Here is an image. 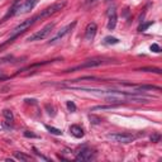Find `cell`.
Here are the masks:
<instances>
[{
	"instance_id": "cell-1",
	"label": "cell",
	"mask_w": 162,
	"mask_h": 162,
	"mask_svg": "<svg viewBox=\"0 0 162 162\" xmlns=\"http://www.w3.org/2000/svg\"><path fill=\"white\" fill-rule=\"evenodd\" d=\"M66 3H67L66 0H59V2L53 3L52 5L47 6L45 10H42V12L37 15V18H38V19H41V18H47V16H51V15L56 14L57 12H59V10L63 9L65 5H66Z\"/></svg>"
},
{
	"instance_id": "cell-2",
	"label": "cell",
	"mask_w": 162,
	"mask_h": 162,
	"mask_svg": "<svg viewBox=\"0 0 162 162\" xmlns=\"http://www.w3.org/2000/svg\"><path fill=\"white\" fill-rule=\"evenodd\" d=\"M53 27H55V24H53V23H49V24L45 25V27L42 28L41 31L36 32L34 34L29 36V37L27 38V41H28V42H34V41H42V39H46V38L49 36V33L52 32Z\"/></svg>"
},
{
	"instance_id": "cell-3",
	"label": "cell",
	"mask_w": 162,
	"mask_h": 162,
	"mask_svg": "<svg viewBox=\"0 0 162 162\" xmlns=\"http://www.w3.org/2000/svg\"><path fill=\"white\" fill-rule=\"evenodd\" d=\"M104 62H105V61H104L103 58H90V59L85 61L84 63H81V65H79V66L66 70L65 72H75V71L81 70V69H91V67H98V66H100V65H103Z\"/></svg>"
},
{
	"instance_id": "cell-4",
	"label": "cell",
	"mask_w": 162,
	"mask_h": 162,
	"mask_svg": "<svg viewBox=\"0 0 162 162\" xmlns=\"http://www.w3.org/2000/svg\"><path fill=\"white\" fill-rule=\"evenodd\" d=\"M37 19H38V18H37V15H36V16H33V18H31V19H27V20L22 22L19 25H16V27L13 29V32H12L10 38H12V39H15L19 34H22V33H24L25 31H27V29H28V28H29L31 25H32L33 23H34Z\"/></svg>"
},
{
	"instance_id": "cell-5",
	"label": "cell",
	"mask_w": 162,
	"mask_h": 162,
	"mask_svg": "<svg viewBox=\"0 0 162 162\" xmlns=\"http://www.w3.org/2000/svg\"><path fill=\"white\" fill-rule=\"evenodd\" d=\"M106 138L118 143H131L135 139V135L131 133H113V134H108Z\"/></svg>"
},
{
	"instance_id": "cell-6",
	"label": "cell",
	"mask_w": 162,
	"mask_h": 162,
	"mask_svg": "<svg viewBox=\"0 0 162 162\" xmlns=\"http://www.w3.org/2000/svg\"><path fill=\"white\" fill-rule=\"evenodd\" d=\"M75 25H76V22H72L71 24H67L66 27H63V28H62V29L59 31V32L57 33V34L53 37V38H51V41L48 42V43H49V45H55V43H57V42H58V41H61L66 34H69V33L74 29Z\"/></svg>"
},
{
	"instance_id": "cell-7",
	"label": "cell",
	"mask_w": 162,
	"mask_h": 162,
	"mask_svg": "<svg viewBox=\"0 0 162 162\" xmlns=\"http://www.w3.org/2000/svg\"><path fill=\"white\" fill-rule=\"evenodd\" d=\"M117 20H118V15H117V9L113 6L108 10V29L109 31H114L117 27Z\"/></svg>"
},
{
	"instance_id": "cell-8",
	"label": "cell",
	"mask_w": 162,
	"mask_h": 162,
	"mask_svg": "<svg viewBox=\"0 0 162 162\" xmlns=\"http://www.w3.org/2000/svg\"><path fill=\"white\" fill-rule=\"evenodd\" d=\"M91 158H94V153H92V151L91 149H89V148H82L77 155H76V157H75V160L76 161H90Z\"/></svg>"
},
{
	"instance_id": "cell-9",
	"label": "cell",
	"mask_w": 162,
	"mask_h": 162,
	"mask_svg": "<svg viewBox=\"0 0 162 162\" xmlns=\"http://www.w3.org/2000/svg\"><path fill=\"white\" fill-rule=\"evenodd\" d=\"M96 31H98V25L95 23L88 24L86 31H85V39H86V41H92L94 38H95Z\"/></svg>"
},
{
	"instance_id": "cell-10",
	"label": "cell",
	"mask_w": 162,
	"mask_h": 162,
	"mask_svg": "<svg viewBox=\"0 0 162 162\" xmlns=\"http://www.w3.org/2000/svg\"><path fill=\"white\" fill-rule=\"evenodd\" d=\"M19 8H20V0H15L14 4L12 5V8L9 9V12H8L6 15L3 18V20H6L8 18H10V16H13V15H15V14H18Z\"/></svg>"
},
{
	"instance_id": "cell-11",
	"label": "cell",
	"mask_w": 162,
	"mask_h": 162,
	"mask_svg": "<svg viewBox=\"0 0 162 162\" xmlns=\"http://www.w3.org/2000/svg\"><path fill=\"white\" fill-rule=\"evenodd\" d=\"M36 3H37V0H25L24 4L22 5V8H19L18 13H22V14L23 13H28L29 10H32L33 8H34Z\"/></svg>"
},
{
	"instance_id": "cell-12",
	"label": "cell",
	"mask_w": 162,
	"mask_h": 162,
	"mask_svg": "<svg viewBox=\"0 0 162 162\" xmlns=\"http://www.w3.org/2000/svg\"><path fill=\"white\" fill-rule=\"evenodd\" d=\"M70 133L74 135V137H76V138H82L84 134H85L82 128L80 125H76V124H72L70 127Z\"/></svg>"
},
{
	"instance_id": "cell-13",
	"label": "cell",
	"mask_w": 162,
	"mask_h": 162,
	"mask_svg": "<svg viewBox=\"0 0 162 162\" xmlns=\"http://www.w3.org/2000/svg\"><path fill=\"white\" fill-rule=\"evenodd\" d=\"M134 88H137L138 90H157V91H161V88L155 86V85H135Z\"/></svg>"
},
{
	"instance_id": "cell-14",
	"label": "cell",
	"mask_w": 162,
	"mask_h": 162,
	"mask_svg": "<svg viewBox=\"0 0 162 162\" xmlns=\"http://www.w3.org/2000/svg\"><path fill=\"white\" fill-rule=\"evenodd\" d=\"M118 104H112V105H98V106H94L91 108V112H95V110H105V109H113L117 108Z\"/></svg>"
},
{
	"instance_id": "cell-15",
	"label": "cell",
	"mask_w": 162,
	"mask_h": 162,
	"mask_svg": "<svg viewBox=\"0 0 162 162\" xmlns=\"http://www.w3.org/2000/svg\"><path fill=\"white\" fill-rule=\"evenodd\" d=\"M46 129L51 133V134H55V135H61L62 134V131L58 129V128H55V127H51V125H45Z\"/></svg>"
},
{
	"instance_id": "cell-16",
	"label": "cell",
	"mask_w": 162,
	"mask_h": 162,
	"mask_svg": "<svg viewBox=\"0 0 162 162\" xmlns=\"http://www.w3.org/2000/svg\"><path fill=\"white\" fill-rule=\"evenodd\" d=\"M3 115H4V118L6 119V122H8V123L13 122L14 117H13V113H12V110H9V109H5L4 112H3Z\"/></svg>"
},
{
	"instance_id": "cell-17",
	"label": "cell",
	"mask_w": 162,
	"mask_h": 162,
	"mask_svg": "<svg viewBox=\"0 0 162 162\" xmlns=\"http://www.w3.org/2000/svg\"><path fill=\"white\" fill-rule=\"evenodd\" d=\"M104 43L105 45H118L119 43V39L115 38V37H105L104 38Z\"/></svg>"
},
{
	"instance_id": "cell-18",
	"label": "cell",
	"mask_w": 162,
	"mask_h": 162,
	"mask_svg": "<svg viewBox=\"0 0 162 162\" xmlns=\"http://www.w3.org/2000/svg\"><path fill=\"white\" fill-rule=\"evenodd\" d=\"M14 157H15L16 160H20V161H29V160H31L29 156L24 155V153H22V152H15V153H14Z\"/></svg>"
},
{
	"instance_id": "cell-19",
	"label": "cell",
	"mask_w": 162,
	"mask_h": 162,
	"mask_svg": "<svg viewBox=\"0 0 162 162\" xmlns=\"http://www.w3.org/2000/svg\"><path fill=\"white\" fill-rule=\"evenodd\" d=\"M138 71H143V72H156L158 75H161V70L160 69H151V67H143V69H139Z\"/></svg>"
},
{
	"instance_id": "cell-20",
	"label": "cell",
	"mask_w": 162,
	"mask_h": 162,
	"mask_svg": "<svg viewBox=\"0 0 162 162\" xmlns=\"http://www.w3.org/2000/svg\"><path fill=\"white\" fill-rule=\"evenodd\" d=\"M66 105H67V109H69V112H71V113H75V112H76V109H77L74 101H67Z\"/></svg>"
},
{
	"instance_id": "cell-21",
	"label": "cell",
	"mask_w": 162,
	"mask_h": 162,
	"mask_svg": "<svg viewBox=\"0 0 162 162\" xmlns=\"http://www.w3.org/2000/svg\"><path fill=\"white\" fill-rule=\"evenodd\" d=\"M152 24H153V22H148V23L141 24V25H139V28H138V31H139V32H143V31H146L147 28H149V27H151Z\"/></svg>"
},
{
	"instance_id": "cell-22",
	"label": "cell",
	"mask_w": 162,
	"mask_h": 162,
	"mask_svg": "<svg viewBox=\"0 0 162 162\" xmlns=\"http://www.w3.org/2000/svg\"><path fill=\"white\" fill-rule=\"evenodd\" d=\"M89 118H90V121H91L92 124H99V123L101 122V119H100V118H98V117H95V115H92V114H91Z\"/></svg>"
},
{
	"instance_id": "cell-23",
	"label": "cell",
	"mask_w": 162,
	"mask_h": 162,
	"mask_svg": "<svg viewBox=\"0 0 162 162\" xmlns=\"http://www.w3.org/2000/svg\"><path fill=\"white\" fill-rule=\"evenodd\" d=\"M151 51H153V52H156V53H160L161 52V48H160V46L157 43H153L151 46Z\"/></svg>"
},
{
	"instance_id": "cell-24",
	"label": "cell",
	"mask_w": 162,
	"mask_h": 162,
	"mask_svg": "<svg viewBox=\"0 0 162 162\" xmlns=\"http://www.w3.org/2000/svg\"><path fill=\"white\" fill-rule=\"evenodd\" d=\"M24 137H27V138H38V135L34 134V133H32V132H24Z\"/></svg>"
},
{
	"instance_id": "cell-25",
	"label": "cell",
	"mask_w": 162,
	"mask_h": 162,
	"mask_svg": "<svg viewBox=\"0 0 162 162\" xmlns=\"http://www.w3.org/2000/svg\"><path fill=\"white\" fill-rule=\"evenodd\" d=\"M34 153H36V155H37V156L39 157V158L45 160V161H49V158H48V157H46V156H43V155H41V153H39V152H38V151H37L36 148H34Z\"/></svg>"
},
{
	"instance_id": "cell-26",
	"label": "cell",
	"mask_w": 162,
	"mask_h": 162,
	"mask_svg": "<svg viewBox=\"0 0 162 162\" xmlns=\"http://www.w3.org/2000/svg\"><path fill=\"white\" fill-rule=\"evenodd\" d=\"M151 141H152V142H158V141H160V135H158V134L152 135V137H151Z\"/></svg>"
},
{
	"instance_id": "cell-27",
	"label": "cell",
	"mask_w": 162,
	"mask_h": 162,
	"mask_svg": "<svg viewBox=\"0 0 162 162\" xmlns=\"http://www.w3.org/2000/svg\"><path fill=\"white\" fill-rule=\"evenodd\" d=\"M98 0H85V4L86 5H90V4H94V3H96Z\"/></svg>"
},
{
	"instance_id": "cell-28",
	"label": "cell",
	"mask_w": 162,
	"mask_h": 162,
	"mask_svg": "<svg viewBox=\"0 0 162 162\" xmlns=\"http://www.w3.org/2000/svg\"><path fill=\"white\" fill-rule=\"evenodd\" d=\"M105 2H112V0H105Z\"/></svg>"
}]
</instances>
